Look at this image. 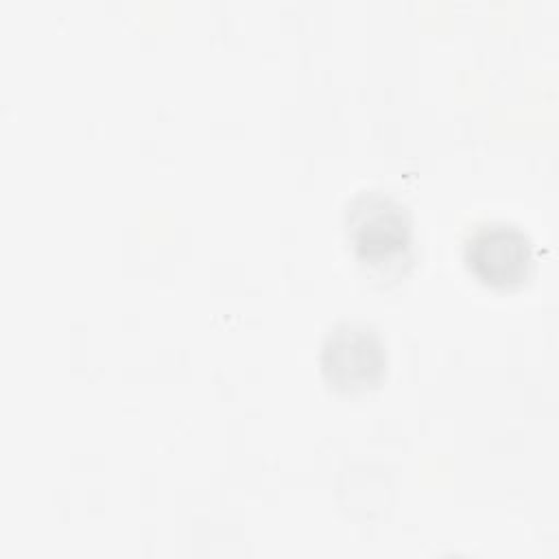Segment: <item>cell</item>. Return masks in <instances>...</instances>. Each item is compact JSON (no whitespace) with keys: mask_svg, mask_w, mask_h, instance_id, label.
<instances>
[{"mask_svg":"<svg viewBox=\"0 0 559 559\" xmlns=\"http://www.w3.org/2000/svg\"><path fill=\"white\" fill-rule=\"evenodd\" d=\"M345 231L354 255L371 269L391 266L411 253V212L400 199L382 190H362L349 201Z\"/></svg>","mask_w":559,"mask_h":559,"instance_id":"obj_1","label":"cell"},{"mask_svg":"<svg viewBox=\"0 0 559 559\" xmlns=\"http://www.w3.org/2000/svg\"><path fill=\"white\" fill-rule=\"evenodd\" d=\"M463 262L483 286L513 290L533 273V240L513 223L487 221L467 234L463 242Z\"/></svg>","mask_w":559,"mask_h":559,"instance_id":"obj_2","label":"cell"},{"mask_svg":"<svg viewBox=\"0 0 559 559\" xmlns=\"http://www.w3.org/2000/svg\"><path fill=\"white\" fill-rule=\"evenodd\" d=\"M321 373L341 393L376 389L386 373V349L367 323H338L321 343Z\"/></svg>","mask_w":559,"mask_h":559,"instance_id":"obj_3","label":"cell"}]
</instances>
